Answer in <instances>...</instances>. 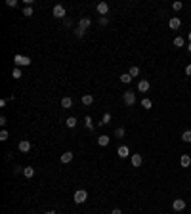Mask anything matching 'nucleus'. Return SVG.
Listing matches in <instances>:
<instances>
[{
    "label": "nucleus",
    "mask_w": 191,
    "mask_h": 214,
    "mask_svg": "<svg viewBox=\"0 0 191 214\" xmlns=\"http://www.w3.org/2000/svg\"><path fill=\"white\" fill-rule=\"evenodd\" d=\"M23 176H25V178H33V176H34V168H33V166H25V168H23Z\"/></svg>",
    "instance_id": "nucleus-15"
},
{
    "label": "nucleus",
    "mask_w": 191,
    "mask_h": 214,
    "mask_svg": "<svg viewBox=\"0 0 191 214\" xmlns=\"http://www.w3.org/2000/svg\"><path fill=\"white\" fill-rule=\"evenodd\" d=\"M174 46H178V48L184 46V38H182V36H176V38H174Z\"/></svg>",
    "instance_id": "nucleus-27"
},
{
    "label": "nucleus",
    "mask_w": 191,
    "mask_h": 214,
    "mask_svg": "<svg viewBox=\"0 0 191 214\" xmlns=\"http://www.w3.org/2000/svg\"><path fill=\"white\" fill-rule=\"evenodd\" d=\"M187 50H189V52H191V42H189V44H187Z\"/></svg>",
    "instance_id": "nucleus-38"
},
{
    "label": "nucleus",
    "mask_w": 191,
    "mask_h": 214,
    "mask_svg": "<svg viewBox=\"0 0 191 214\" xmlns=\"http://www.w3.org/2000/svg\"><path fill=\"white\" fill-rule=\"evenodd\" d=\"M185 75H187V77H191V63H189L187 67H185Z\"/></svg>",
    "instance_id": "nucleus-35"
},
{
    "label": "nucleus",
    "mask_w": 191,
    "mask_h": 214,
    "mask_svg": "<svg viewBox=\"0 0 191 214\" xmlns=\"http://www.w3.org/2000/svg\"><path fill=\"white\" fill-rule=\"evenodd\" d=\"M172 208L176 212H182L184 208H185V201L184 199H174V203H172Z\"/></svg>",
    "instance_id": "nucleus-5"
},
{
    "label": "nucleus",
    "mask_w": 191,
    "mask_h": 214,
    "mask_svg": "<svg viewBox=\"0 0 191 214\" xmlns=\"http://www.w3.org/2000/svg\"><path fill=\"white\" fill-rule=\"evenodd\" d=\"M90 23H92V21H90V17H82V19H80V21H79V27H80V29H84V31H86V29H88V27H90Z\"/></svg>",
    "instance_id": "nucleus-14"
},
{
    "label": "nucleus",
    "mask_w": 191,
    "mask_h": 214,
    "mask_svg": "<svg viewBox=\"0 0 191 214\" xmlns=\"http://www.w3.org/2000/svg\"><path fill=\"white\" fill-rule=\"evenodd\" d=\"M128 73H130V77H138V75H140V67L132 65V67H130V71H128Z\"/></svg>",
    "instance_id": "nucleus-22"
},
{
    "label": "nucleus",
    "mask_w": 191,
    "mask_h": 214,
    "mask_svg": "<svg viewBox=\"0 0 191 214\" xmlns=\"http://www.w3.org/2000/svg\"><path fill=\"white\" fill-rule=\"evenodd\" d=\"M117 153H118V157H121V159H124V157H128V155H130V149H128L126 145H121V147L117 149Z\"/></svg>",
    "instance_id": "nucleus-9"
},
{
    "label": "nucleus",
    "mask_w": 191,
    "mask_h": 214,
    "mask_svg": "<svg viewBox=\"0 0 191 214\" xmlns=\"http://www.w3.org/2000/svg\"><path fill=\"white\" fill-rule=\"evenodd\" d=\"M65 124H67L69 128H75V126H76V119H75V117H69V119L65 121Z\"/></svg>",
    "instance_id": "nucleus-21"
},
{
    "label": "nucleus",
    "mask_w": 191,
    "mask_h": 214,
    "mask_svg": "<svg viewBox=\"0 0 191 214\" xmlns=\"http://www.w3.org/2000/svg\"><path fill=\"white\" fill-rule=\"evenodd\" d=\"M180 164H182L184 168H187V166L191 164V157L189 155H182V157H180Z\"/></svg>",
    "instance_id": "nucleus-12"
},
{
    "label": "nucleus",
    "mask_w": 191,
    "mask_h": 214,
    "mask_svg": "<svg viewBox=\"0 0 191 214\" xmlns=\"http://www.w3.org/2000/svg\"><path fill=\"white\" fill-rule=\"evenodd\" d=\"M75 35L79 36V38H82V36H84V29H80V27H79V29L75 31Z\"/></svg>",
    "instance_id": "nucleus-33"
},
{
    "label": "nucleus",
    "mask_w": 191,
    "mask_h": 214,
    "mask_svg": "<svg viewBox=\"0 0 191 214\" xmlns=\"http://www.w3.org/2000/svg\"><path fill=\"white\" fill-rule=\"evenodd\" d=\"M138 90L140 92H149V80H140L138 82Z\"/></svg>",
    "instance_id": "nucleus-13"
},
{
    "label": "nucleus",
    "mask_w": 191,
    "mask_h": 214,
    "mask_svg": "<svg viewBox=\"0 0 191 214\" xmlns=\"http://www.w3.org/2000/svg\"><path fill=\"white\" fill-rule=\"evenodd\" d=\"M23 15H25V17H31V15H33V8H31V6H25V8H23Z\"/></svg>",
    "instance_id": "nucleus-25"
},
{
    "label": "nucleus",
    "mask_w": 191,
    "mask_h": 214,
    "mask_svg": "<svg viewBox=\"0 0 191 214\" xmlns=\"http://www.w3.org/2000/svg\"><path fill=\"white\" fill-rule=\"evenodd\" d=\"M44 214H58L55 210H48V212H44Z\"/></svg>",
    "instance_id": "nucleus-37"
},
{
    "label": "nucleus",
    "mask_w": 191,
    "mask_h": 214,
    "mask_svg": "<svg viewBox=\"0 0 191 214\" xmlns=\"http://www.w3.org/2000/svg\"><path fill=\"white\" fill-rule=\"evenodd\" d=\"M97 145H101V147L109 145V136H100V138H97Z\"/></svg>",
    "instance_id": "nucleus-16"
},
{
    "label": "nucleus",
    "mask_w": 191,
    "mask_h": 214,
    "mask_svg": "<svg viewBox=\"0 0 191 214\" xmlns=\"http://www.w3.org/2000/svg\"><path fill=\"white\" fill-rule=\"evenodd\" d=\"M6 140H8V132L2 130V132H0V142H6Z\"/></svg>",
    "instance_id": "nucleus-32"
},
{
    "label": "nucleus",
    "mask_w": 191,
    "mask_h": 214,
    "mask_svg": "<svg viewBox=\"0 0 191 214\" xmlns=\"http://www.w3.org/2000/svg\"><path fill=\"white\" fill-rule=\"evenodd\" d=\"M172 8L176 10V12H180V10L184 8V4H182V2H174V4H172Z\"/></svg>",
    "instance_id": "nucleus-31"
},
{
    "label": "nucleus",
    "mask_w": 191,
    "mask_h": 214,
    "mask_svg": "<svg viewBox=\"0 0 191 214\" xmlns=\"http://www.w3.org/2000/svg\"><path fill=\"white\" fill-rule=\"evenodd\" d=\"M187 38H189V42H191V33H189V35H187Z\"/></svg>",
    "instance_id": "nucleus-39"
},
{
    "label": "nucleus",
    "mask_w": 191,
    "mask_h": 214,
    "mask_svg": "<svg viewBox=\"0 0 191 214\" xmlns=\"http://www.w3.org/2000/svg\"><path fill=\"white\" fill-rule=\"evenodd\" d=\"M111 122V113H105L101 117V122H100V126H103V124H109Z\"/></svg>",
    "instance_id": "nucleus-19"
},
{
    "label": "nucleus",
    "mask_w": 191,
    "mask_h": 214,
    "mask_svg": "<svg viewBox=\"0 0 191 214\" xmlns=\"http://www.w3.org/2000/svg\"><path fill=\"white\" fill-rule=\"evenodd\" d=\"M61 107H63V109L73 107V100H71V98H63V100H61Z\"/></svg>",
    "instance_id": "nucleus-17"
},
{
    "label": "nucleus",
    "mask_w": 191,
    "mask_h": 214,
    "mask_svg": "<svg viewBox=\"0 0 191 214\" xmlns=\"http://www.w3.org/2000/svg\"><path fill=\"white\" fill-rule=\"evenodd\" d=\"M132 80V77H130V73H124V75H121V82H124V84H128V82Z\"/></svg>",
    "instance_id": "nucleus-23"
},
{
    "label": "nucleus",
    "mask_w": 191,
    "mask_h": 214,
    "mask_svg": "<svg viewBox=\"0 0 191 214\" xmlns=\"http://www.w3.org/2000/svg\"><path fill=\"white\" fill-rule=\"evenodd\" d=\"M182 140L185 143H191V130H185V132L182 134Z\"/></svg>",
    "instance_id": "nucleus-20"
},
{
    "label": "nucleus",
    "mask_w": 191,
    "mask_h": 214,
    "mask_svg": "<svg viewBox=\"0 0 191 214\" xmlns=\"http://www.w3.org/2000/svg\"><path fill=\"white\" fill-rule=\"evenodd\" d=\"M84 126L88 128V130H94V122H92V119H90V117H86V119H84Z\"/></svg>",
    "instance_id": "nucleus-24"
},
{
    "label": "nucleus",
    "mask_w": 191,
    "mask_h": 214,
    "mask_svg": "<svg viewBox=\"0 0 191 214\" xmlns=\"http://www.w3.org/2000/svg\"><path fill=\"white\" fill-rule=\"evenodd\" d=\"M111 214H122V212L118 210V208H113V210H111Z\"/></svg>",
    "instance_id": "nucleus-36"
},
{
    "label": "nucleus",
    "mask_w": 191,
    "mask_h": 214,
    "mask_svg": "<svg viewBox=\"0 0 191 214\" xmlns=\"http://www.w3.org/2000/svg\"><path fill=\"white\" fill-rule=\"evenodd\" d=\"M142 105L145 107V109H151V107H153V103H151V100H147V98H145V100L142 101Z\"/></svg>",
    "instance_id": "nucleus-29"
},
{
    "label": "nucleus",
    "mask_w": 191,
    "mask_h": 214,
    "mask_svg": "<svg viewBox=\"0 0 191 214\" xmlns=\"http://www.w3.org/2000/svg\"><path fill=\"white\" fill-rule=\"evenodd\" d=\"M142 161H143V159H142V155H140V153H134V155H132V159H130V163H132V166H140V164H142Z\"/></svg>",
    "instance_id": "nucleus-10"
},
{
    "label": "nucleus",
    "mask_w": 191,
    "mask_h": 214,
    "mask_svg": "<svg viewBox=\"0 0 191 214\" xmlns=\"http://www.w3.org/2000/svg\"><path fill=\"white\" fill-rule=\"evenodd\" d=\"M54 15L58 19H63L65 17V8L61 6V4H55V6H54Z\"/></svg>",
    "instance_id": "nucleus-4"
},
{
    "label": "nucleus",
    "mask_w": 191,
    "mask_h": 214,
    "mask_svg": "<svg viewBox=\"0 0 191 214\" xmlns=\"http://www.w3.org/2000/svg\"><path fill=\"white\" fill-rule=\"evenodd\" d=\"M12 77H13V79H21V69H19V67H15V69L12 71Z\"/></svg>",
    "instance_id": "nucleus-26"
},
{
    "label": "nucleus",
    "mask_w": 191,
    "mask_h": 214,
    "mask_svg": "<svg viewBox=\"0 0 191 214\" xmlns=\"http://www.w3.org/2000/svg\"><path fill=\"white\" fill-rule=\"evenodd\" d=\"M82 103H84V105H92V103H94V96H90V94L82 96Z\"/></svg>",
    "instance_id": "nucleus-18"
},
{
    "label": "nucleus",
    "mask_w": 191,
    "mask_h": 214,
    "mask_svg": "<svg viewBox=\"0 0 191 214\" xmlns=\"http://www.w3.org/2000/svg\"><path fill=\"white\" fill-rule=\"evenodd\" d=\"M19 151H21V153H29L31 151V143L27 140H21V142H19Z\"/></svg>",
    "instance_id": "nucleus-8"
},
{
    "label": "nucleus",
    "mask_w": 191,
    "mask_h": 214,
    "mask_svg": "<svg viewBox=\"0 0 191 214\" xmlns=\"http://www.w3.org/2000/svg\"><path fill=\"white\" fill-rule=\"evenodd\" d=\"M73 161V151H65L63 155H61V163L67 164V163H71Z\"/></svg>",
    "instance_id": "nucleus-11"
},
{
    "label": "nucleus",
    "mask_w": 191,
    "mask_h": 214,
    "mask_svg": "<svg viewBox=\"0 0 191 214\" xmlns=\"http://www.w3.org/2000/svg\"><path fill=\"white\" fill-rule=\"evenodd\" d=\"M97 21H100V25H107V23H109V19H107L105 15H100V19H97Z\"/></svg>",
    "instance_id": "nucleus-30"
},
{
    "label": "nucleus",
    "mask_w": 191,
    "mask_h": 214,
    "mask_svg": "<svg viewBox=\"0 0 191 214\" xmlns=\"http://www.w3.org/2000/svg\"><path fill=\"white\" fill-rule=\"evenodd\" d=\"M122 100H124V103H126V105H134V103H136V94L128 90V92H124Z\"/></svg>",
    "instance_id": "nucleus-3"
},
{
    "label": "nucleus",
    "mask_w": 191,
    "mask_h": 214,
    "mask_svg": "<svg viewBox=\"0 0 191 214\" xmlns=\"http://www.w3.org/2000/svg\"><path fill=\"white\" fill-rule=\"evenodd\" d=\"M180 25H182V21H180V17H172L168 21V27L172 29V31H176V29H180Z\"/></svg>",
    "instance_id": "nucleus-7"
},
{
    "label": "nucleus",
    "mask_w": 191,
    "mask_h": 214,
    "mask_svg": "<svg viewBox=\"0 0 191 214\" xmlns=\"http://www.w3.org/2000/svg\"><path fill=\"white\" fill-rule=\"evenodd\" d=\"M15 4H17V0H6V6H10V8H13Z\"/></svg>",
    "instance_id": "nucleus-34"
},
{
    "label": "nucleus",
    "mask_w": 191,
    "mask_h": 214,
    "mask_svg": "<svg viewBox=\"0 0 191 214\" xmlns=\"http://www.w3.org/2000/svg\"><path fill=\"white\" fill-rule=\"evenodd\" d=\"M96 10H97V14H100V15H105L107 12H109V4H107V2H100L96 6Z\"/></svg>",
    "instance_id": "nucleus-6"
},
{
    "label": "nucleus",
    "mask_w": 191,
    "mask_h": 214,
    "mask_svg": "<svg viewBox=\"0 0 191 214\" xmlns=\"http://www.w3.org/2000/svg\"><path fill=\"white\" fill-rule=\"evenodd\" d=\"M13 61H15V65L17 67H27V65H31V59L29 57H25V56H13Z\"/></svg>",
    "instance_id": "nucleus-2"
},
{
    "label": "nucleus",
    "mask_w": 191,
    "mask_h": 214,
    "mask_svg": "<svg viewBox=\"0 0 191 214\" xmlns=\"http://www.w3.org/2000/svg\"><path fill=\"white\" fill-rule=\"evenodd\" d=\"M115 136H117V138H124V128L118 126V128L115 130Z\"/></svg>",
    "instance_id": "nucleus-28"
},
{
    "label": "nucleus",
    "mask_w": 191,
    "mask_h": 214,
    "mask_svg": "<svg viewBox=\"0 0 191 214\" xmlns=\"http://www.w3.org/2000/svg\"><path fill=\"white\" fill-rule=\"evenodd\" d=\"M86 199H88V191H84V189H79L75 193V197H73V201L76 203V205H82Z\"/></svg>",
    "instance_id": "nucleus-1"
}]
</instances>
